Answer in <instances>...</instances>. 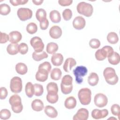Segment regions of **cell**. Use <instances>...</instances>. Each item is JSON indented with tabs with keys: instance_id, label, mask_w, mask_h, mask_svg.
Here are the masks:
<instances>
[{
	"instance_id": "6da1fadb",
	"label": "cell",
	"mask_w": 120,
	"mask_h": 120,
	"mask_svg": "<svg viewBox=\"0 0 120 120\" xmlns=\"http://www.w3.org/2000/svg\"><path fill=\"white\" fill-rule=\"evenodd\" d=\"M103 75L105 81L109 84L115 85L118 82V76L115 72V69L112 68H106L104 70Z\"/></svg>"
},
{
	"instance_id": "7a4b0ae2",
	"label": "cell",
	"mask_w": 120,
	"mask_h": 120,
	"mask_svg": "<svg viewBox=\"0 0 120 120\" xmlns=\"http://www.w3.org/2000/svg\"><path fill=\"white\" fill-rule=\"evenodd\" d=\"M73 78L69 75H65L62 78L60 88L62 93L65 95L70 94L73 90Z\"/></svg>"
},
{
	"instance_id": "3957f363",
	"label": "cell",
	"mask_w": 120,
	"mask_h": 120,
	"mask_svg": "<svg viewBox=\"0 0 120 120\" xmlns=\"http://www.w3.org/2000/svg\"><path fill=\"white\" fill-rule=\"evenodd\" d=\"M9 102L12 110L14 112L19 113L22 111L23 105L22 103L21 98L19 95L14 94L11 96L9 99Z\"/></svg>"
},
{
	"instance_id": "277c9868",
	"label": "cell",
	"mask_w": 120,
	"mask_h": 120,
	"mask_svg": "<svg viewBox=\"0 0 120 120\" xmlns=\"http://www.w3.org/2000/svg\"><path fill=\"white\" fill-rule=\"evenodd\" d=\"M91 91L88 88H84L80 89L78 93L79 100L82 105H88L91 101Z\"/></svg>"
},
{
	"instance_id": "5b68a950",
	"label": "cell",
	"mask_w": 120,
	"mask_h": 120,
	"mask_svg": "<svg viewBox=\"0 0 120 120\" xmlns=\"http://www.w3.org/2000/svg\"><path fill=\"white\" fill-rule=\"evenodd\" d=\"M113 52V49L112 47L105 45L96 52L95 54V58L98 61L103 60L106 57L108 58L111 56Z\"/></svg>"
},
{
	"instance_id": "8992f818",
	"label": "cell",
	"mask_w": 120,
	"mask_h": 120,
	"mask_svg": "<svg viewBox=\"0 0 120 120\" xmlns=\"http://www.w3.org/2000/svg\"><path fill=\"white\" fill-rule=\"evenodd\" d=\"M76 9L78 13L86 17L91 16L93 12V8L91 4L85 2L79 3L77 5Z\"/></svg>"
},
{
	"instance_id": "52a82bcc",
	"label": "cell",
	"mask_w": 120,
	"mask_h": 120,
	"mask_svg": "<svg viewBox=\"0 0 120 120\" xmlns=\"http://www.w3.org/2000/svg\"><path fill=\"white\" fill-rule=\"evenodd\" d=\"M88 73L87 68L83 66H77L73 70V74L75 77V81L77 84H81L83 82L82 77Z\"/></svg>"
},
{
	"instance_id": "ba28073f",
	"label": "cell",
	"mask_w": 120,
	"mask_h": 120,
	"mask_svg": "<svg viewBox=\"0 0 120 120\" xmlns=\"http://www.w3.org/2000/svg\"><path fill=\"white\" fill-rule=\"evenodd\" d=\"M22 88V81L20 77L15 76L10 80V89L11 91L15 93H20Z\"/></svg>"
},
{
	"instance_id": "9c48e42d",
	"label": "cell",
	"mask_w": 120,
	"mask_h": 120,
	"mask_svg": "<svg viewBox=\"0 0 120 120\" xmlns=\"http://www.w3.org/2000/svg\"><path fill=\"white\" fill-rule=\"evenodd\" d=\"M17 15L20 20L25 21L32 17V11L31 9L28 8H21L18 9Z\"/></svg>"
},
{
	"instance_id": "30bf717a",
	"label": "cell",
	"mask_w": 120,
	"mask_h": 120,
	"mask_svg": "<svg viewBox=\"0 0 120 120\" xmlns=\"http://www.w3.org/2000/svg\"><path fill=\"white\" fill-rule=\"evenodd\" d=\"M30 44L36 52L43 51L45 45L41 38L38 37H34L31 38Z\"/></svg>"
},
{
	"instance_id": "8fae6325",
	"label": "cell",
	"mask_w": 120,
	"mask_h": 120,
	"mask_svg": "<svg viewBox=\"0 0 120 120\" xmlns=\"http://www.w3.org/2000/svg\"><path fill=\"white\" fill-rule=\"evenodd\" d=\"M94 101L96 106L99 108H102L106 106L107 104L108 98L104 94L99 93L95 96Z\"/></svg>"
},
{
	"instance_id": "7c38bea8",
	"label": "cell",
	"mask_w": 120,
	"mask_h": 120,
	"mask_svg": "<svg viewBox=\"0 0 120 120\" xmlns=\"http://www.w3.org/2000/svg\"><path fill=\"white\" fill-rule=\"evenodd\" d=\"M89 117V111L87 109L82 108L79 109L73 116V120H87Z\"/></svg>"
},
{
	"instance_id": "4fadbf2b",
	"label": "cell",
	"mask_w": 120,
	"mask_h": 120,
	"mask_svg": "<svg viewBox=\"0 0 120 120\" xmlns=\"http://www.w3.org/2000/svg\"><path fill=\"white\" fill-rule=\"evenodd\" d=\"M86 24L85 19L81 16H78L75 18L73 21V27L78 30H80L84 28Z\"/></svg>"
},
{
	"instance_id": "5bb4252c",
	"label": "cell",
	"mask_w": 120,
	"mask_h": 120,
	"mask_svg": "<svg viewBox=\"0 0 120 120\" xmlns=\"http://www.w3.org/2000/svg\"><path fill=\"white\" fill-rule=\"evenodd\" d=\"M108 114V111L107 109L99 110L95 109L91 112L92 117L96 120H99L106 117Z\"/></svg>"
},
{
	"instance_id": "9a60e30c",
	"label": "cell",
	"mask_w": 120,
	"mask_h": 120,
	"mask_svg": "<svg viewBox=\"0 0 120 120\" xmlns=\"http://www.w3.org/2000/svg\"><path fill=\"white\" fill-rule=\"evenodd\" d=\"M49 73L45 69L43 68H38L35 75L36 79L38 81L44 82L47 80Z\"/></svg>"
},
{
	"instance_id": "2e32d148",
	"label": "cell",
	"mask_w": 120,
	"mask_h": 120,
	"mask_svg": "<svg viewBox=\"0 0 120 120\" xmlns=\"http://www.w3.org/2000/svg\"><path fill=\"white\" fill-rule=\"evenodd\" d=\"M50 36L53 39H58L60 38L62 35L61 29L57 25L52 26L49 30Z\"/></svg>"
},
{
	"instance_id": "e0dca14e",
	"label": "cell",
	"mask_w": 120,
	"mask_h": 120,
	"mask_svg": "<svg viewBox=\"0 0 120 120\" xmlns=\"http://www.w3.org/2000/svg\"><path fill=\"white\" fill-rule=\"evenodd\" d=\"M76 64V61L73 58H67L63 66V68L66 72H69L71 70L72 68L75 66Z\"/></svg>"
},
{
	"instance_id": "ac0fdd59",
	"label": "cell",
	"mask_w": 120,
	"mask_h": 120,
	"mask_svg": "<svg viewBox=\"0 0 120 120\" xmlns=\"http://www.w3.org/2000/svg\"><path fill=\"white\" fill-rule=\"evenodd\" d=\"M9 42L11 43L16 44L20 42L22 38L21 33L18 31H13L9 33Z\"/></svg>"
},
{
	"instance_id": "d6986e66",
	"label": "cell",
	"mask_w": 120,
	"mask_h": 120,
	"mask_svg": "<svg viewBox=\"0 0 120 120\" xmlns=\"http://www.w3.org/2000/svg\"><path fill=\"white\" fill-rule=\"evenodd\" d=\"M63 61V56L60 53H56L52 54L51 57V62L53 65L59 66L61 65Z\"/></svg>"
},
{
	"instance_id": "ffe728a7",
	"label": "cell",
	"mask_w": 120,
	"mask_h": 120,
	"mask_svg": "<svg viewBox=\"0 0 120 120\" xmlns=\"http://www.w3.org/2000/svg\"><path fill=\"white\" fill-rule=\"evenodd\" d=\"M76 105V100L73 96H70L67 98L64 102L65 107L68 109H74Z\"/></svg>"
},
{
	"instance_id": "44dd1931",
	"label": "cell",
	"mask_w": 120,
	"mask_h": 120,
	"mask_svg": "<svg viewBox=\"0 0 120 120\" xmlns=\"http://www.w3.org/2000/svg\"><path fill=\"white\" fill-rule=\"evenodd\" d=\"M44 112L48 117L52 118H56L58 115L57 111L51 105L46 106L44 109Z\"/></svg>"
},
{
	"instance_id": "7402d4cb",
	"label": "cell",
	"mask_w": 120,
	"mask_h": 120,
	"mask_svg": "<svg viewBox=\"0 0 120 120\" xmlns=\"http://www.w3.org/2000/svg\"><path fill=\"white\" fill-rule=\"evenodd\" d=\"M31 107L34 111L40 112L44 108L43 102L40 99H36L32 102Z\"/></svg>"
},
{
	"instance_id": "603a6c76",
	"label": "cell",
	"mask_w": 120,
	"mask_h": 120,
	"mask_svg": "<svg viewBox=\"0 0 120 120\" xmlns=\"http://www.w3.org/2000/svg\"><path fill=\"white\" fill-rule=\"evenodd\" d=\"M99 77L98 74L95 72H92L88 77V82L89 85L94 86L98 82Z\"/></svg>"
},
{
	"instance_id": "cb8c5ba5",
	"label": "cell",
	"mask_w": 120,
	"mask_h": 120,
	"mask_svg": "<svg viewBox=\"0 0 120 120\" xmlns=\"http://www.w3.org/2000/svg\"><path fill=\"white\" fill-rule=\"evenodd\" d=\"M50 19L53 23H59L61 20V16L60 12L56 10H52L49 14Z\"/></svg>"
},
{
	"instance_id": "d4e9b609",
	"label": "cell",
	"mask_w": 120,
	"mask_h": 120,
	"mask_svg": "<svg viewBox=\"0 0 120 120\" xmlns=\"http://www.w3.org/2000/svg\"><path fill=\"white\" fill-rule=\"evenodd\" d=\"M46 90L48 94H56L58 92V85L54 82H49L46 86Z\"/></svg>"
},
{
	"instance_id": "484cf974",
	"label": "cell",
	"mask_w": 120,
	"mask_h": 120,
	"mask_svg": "<svg viewBox=\"0 0 120 120\" xmlns=\"http://www.w3.org/2000/svg\"><path fill=\"white\" fill-rule=\"evenodd\" d=\"M48 54L45 51H42L41 52H34L32 53V57L33 59L37 61H40L44 59H46L48 57Z\"/></svg>"
},
{
	"instance_id": "4316f807",
	"label": "cell",
	"mask_w": 120,
	"mask_h": 120,
	"mask_svg": "<svg viewBox=\"0 0 120 120\" xmlns=\"http://www.w3.org/2000/svg\"><path fill=\"white\" fill-rule=\"evenodd\" d=\"M18 46L19 45L17 43L9 44L7 47V51L8 53L12 55L17 54L19 52Z\"/></svg>"
},
{
	"instance_id": "83f0119b",
	"label": "cell",
	"mask_w": 120,
	"mask_h": 120,
	"mask_svg": "<svg viewBox=\"0 0 120 120\" xmlns=\"http://www.w3.org/2000/svg\"><path fill=\"white\" fill-rule=\"evenodd\" d=\"M108 60L112 65H116L118 64L120 60V56L119 54L117 52H114L111 56L108 57Z\"/></svg>"
},
{
	"instance_id": "f1b7e54d",
	"label": "cell",
	"mask_w": 120,
	"mask_h": 120,
	"mask_svg": "<svg viewBox=\"0 0 120 120\" xmlns=\"http://www.w3.org/2000/svg\"><path fill=\"white\" fill-rule=\"evenodd\" d=\"M15 70L16 72L21 75L26 74L28 71L27 66L23 63L20 62L17 63L15 66Z\"/></svg>"
},
{
	"instance_id": "f546056e",
	"label": "cell",
	"mask_w": 120,
	"mask_h": 120,
	"mask_svg": "<svg viewBox=\"0 0 120 120\" xmlns=\"http://www.w3.org/2000/svg\"><path fill=\"white\" fill-rule=\"evenodd\" d=\"M25 93L27 96L30 98L33 97L34 94V85L31 82H28L25 88Z\"/></svg>"
},
{
	"instance_id": "4dcf8cb0",
	"label": "cell",
	"mask_w": 120,
	"mask_h": 120,
	"mask_svg": "<svg viewBox=\"0 0 120 120\" xmlns=\"http://www.w3.org/2000/svg\"><path fill=\"white\" fill-rule=\"evenodd\" d=\"M58 45L54 42H50L47 44L46 45V52L49 54H53L58 50Z\"/></svg>"
},
{
	"instance_id": "1f68e13d",
	"label": "cell",
	"mask_w": 120,
	"mask_h": 120,
	"mask_svg": "<svg viewBox=\"0 0 120 120\" xmlns=\"http://www.w3.org/2000/svg\"><path fill=\"white\" fill-rule=\"evenodd\" d=\"M62 75V72L61 70L59 68H54L51 72V78L52 79L58 81L59 80Z\"/></svg>"
},
{
	"instance_id": "d6a6232c",
	"label": "cell",
	"mask_w": 120,
	"mask_h": 120,
	"mask_svg": "<svg viewBox=\"0 0 120 120\" xmlns=\"http://www.w3.org/2000/svg\"><path fill=\"white\" fill-rule=\"evenodd\" d=\"M36 17L37 19L39 22H41L46 18V12L43 8L38 9L36 13Z\"/></svg>"
},
{
	"instance_id": "836d02e7",
	"label": "cell",
	"mask_w": 120,
	"mask_h": 120,
	"mask_svg": "<svg viewBox=\"0 0 120 120\" xmlns=\"http://www.w3.org/2000/svg\"><path fill=\"white\" fill-rule=\"evenodd\" d=\"M107 40L110 44H115L118 42L119 38L115 32H111L109 33L107 36Z\"/></svg>"
},
{
	"instance_id": "e575fe53",
	"label": "cell",
	"mask_w": 120,
	"mask_h": 120,
	"mask_svg": "<svg viewBox=\"0 0 120 120\" xmlns=\"http://www.w3.org/2000/svg\"><path fill=\"white\" fill-rule=\"evenodd\" d=\"M11 8L10 6L5 3L1 4L0 5V14L1 15H6L10 13Z\"/></svg>"
},
{
	"instance_id": "d590c367",
	"label": "cell",
	"mask_w": 120,
	"mask_h": 120,
	"mask_svg": "<svg viewBox=\"0 0 120 120\" xmlns=\"http://www.w3.org/2000/svg\"><path fill=\"white\" fill-rule=\"evenodd\" d=\"M26 30L30 34H33L37 32L38 30V26L34 22H30L27 25Z\"/></svg>"
},
{
	"instance_id": "8d00e7d4",
	"label": "cell",
	"mask_w": 120,
	"mask_h": 120,
	"mask_svg": "<svg viewBox=\"0 0 120 120\" xmlns=\"http://www.w3.org/2000/svg\"><path fill=\"white\" fill-rule=\"evenodd\" d=\"M34 95L36 96H40L44 92L43 87L42 85L38 83H35L34 84Z\"/></svg>"
},
{
	"instance_id": "74e56055",
	"label": "cell",
	"mask_w": 120,
	"mask_h": 120,
	"mask_svg": "<svg viewBox=\"0 0 120 120\" xmlns=\"http://www.w3.org/2000/svg\"><path fill=\"white\" fill-rule=\"evenodd\" d=\"M46 99L49 103L51 104H54L58 101L59 99V96L58 94H50L47 93L46 95Z\"/></svg>"
},
{
	"instance_id": "f35d334b",
	"label": "cell",
	"mask_w": 120,
	"mask_h": 120,
	"mask_svg": "<svg viewBox=\"0 0 120 120\" xmlns=\"http://www.w3.org/2000/svg\"><path fill=\"white\" fill-rule=\"evenodd\" d=\"M112 113L114 116H117L119 119L120 115V107L118 104H113L111 107Z\"/></svg>"
},
{
	"instance_id": "ab89813d",
	"label": "cell",
	"mask_w": 120,
	"mask_h": 120,
	"mask_svg": "<svg viewBox=\"0 0 120 120\" xmlns=\"http://www.w3.org/2000/svg\"><path fill=\"white\" fill-rule=\"evenodd\" d=\"M0 118L2 120H7L11 116V112L9 110L4 109L0 112Z\"/></svg>"
},
{
	"instance_id": "60d3db41",
	"label": "cell",
	"mask_w": 120,
	"mask_h": 120,
	"mask_svg": "<svg viewBox=\"0 0 120 120\" xmlns=\"http://www.w3.org/2000/svg\"><path fill=\"white\" fill-rule=\"evenodd\" d=\"M19 52L21 54H25L28 51V46L24 43H22L18 46Z\"/></svg>"
},
{
	"instance_id": "b9f144b4",
	"label": "cell",
	"mask_w": 120,
	"mask_h": 120,
	"mask_svg": "<svg viewBox=\"0 0 120 120\" xmlns=\"http://www.w3.org/2000/svg\"><path fill=\"white\" fill-rule=\"evenodd\" d=\"M62 16L65 21H68L72 17V12L69 8L65 9L62 12Z\"/></svg>"
},
{
	"instance_id": "7bdbcfd3",
	"label": "cell",
	"mask_w": 120,
	"mask_h": 120,
	"mask_svg": "<svg viewBox=\"0 0 120 120\" xmlns=\"http://www.w3.org/2000/svg\"><path fill=\"white\" fill-rule=\"evenodd\" d=\"M89 45L93 49H97L100 46V42L98 39L92 38L90 41Z\"/></svg>"
},
{
	"instance_id": "ee69618b",
	"label": "cell",
	"mask_w": 120,
	"mask_h": 120,
	"mask_svg": "<svg viewBox=\"0 0 120 120\" xmlns=\"http://www.w3.org/2000/svg\"><path fill=\"white\" fill-rule=\"evenodd\" d=\"M52 68V66L51 64L48 61H45L40 64L38 68H43L46 70L49 73L51 71V69Z\"/></svg>"
},
{
	"instance_id": "f6af8a7d",
	"label": "cell",
	"mask_w": 120,
	"mask_h": 120,
	"mask_svg": "<svg viewBox=\"0 0 120 120\" xmlns=\"http://www.w3.org/2000/svg\"><path fill=\"white\" fill-rule=\"evenodd\" d=\"M10 3L14 6H17L20 5H24L28 2V0H10Z\"/></svg>"
},
{
	"instance_id": "bcb514c9",
	"label": "cell",
	"mask_w": 120,
	"mask_h": 120,
	"mask_svg": "<svg viewBox=\"0 0 120 120\" xmlns=\"http://www.w3.org/2000/svg\"><path fill=\"white\" fill-rule=\"evenodd\" d=\"M0 44L6 43L8 40H9V37L6 33H3L2 32H0Z\"/></svg>"
},
{
	"instance_id": "7dc6e473",
	"label": "cell",
	"mask_w": 120,
	"mask_h": 120,
	"mask_svg": "<svg viewBox=\"0 0 120 120\" xmlns=\"http://www.w3.org/2000/svg\"><path fill=\"white\" fill-rule=\"evenodd\" d=\"M49 26V22L47 18L40 22V28L42 30H46Z\"/></svg>"
},
{
	"instance_id": "c3c4849f",
	"label": "cell",
	"mask_w": 120,
	"mask_h": 120,
	"mask_svg": "<svg viewBox=\"0 0 120 120\" xmlns=\"http://www.w3.org/2000/svg\"><path fill=\"white\" fill-rule=\"evenodd\" d=\"M0 99H4L6 98L8 94V92L7 89L5 87H2L0 89Z\"/></svg>"
},
{
	"instance_id": "681fc988",
	"label": "cell",
	"mask_w": 120,
	"mask_h": 120,
	"mask_svg": "<svg viewBox=\"0 0 120 120\" xmlns=\"http://www.w3.org/2000/svg\"><path fill=\"white\" fill-rule=\"evenodd\" d=\"M73 2L72 0H59L58 3L61 6H68Z\"/></svg>"
},
{
	"instance_id": "f907efd6",
	"label": "cell",
	"mask_w": 120,
	"mask_h": 120,
	"mask_svg": "<svg viewBox=\"0 0 120 120\" xmlns=\"http://www.w3.org/2000/svg\"><path fill=\"white\" fill-rule=\"evenodd\" d=\"M32 1L36 5H40L44 2V0H32Z\"/></svg>"
},
{
	"instance_id": "816d5d0a",
	"label": "cell",
	"mask_w": 120,
	"mask_h": 120,
	"mask_svg": "<svg viewBox=\"0 0 120 120\" xmlns=\"http://www.w3.org/2000/svg\"><path fill=\"white\" fill-rule=\"evenodd\" d=\"M114 119V120H117V119H116V118H114V117H111V118H108V120H110V119Z\"/></svg>"
}]
</instances>
